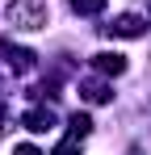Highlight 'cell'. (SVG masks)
I'll return each mask as SVG.
<instances>
[{
  "mask_svg": "<svg viewBox=\"0 0 151 155\" xmlns=\"http://www.w3.org/2000/svg\"><path fill=\"white\" fill-rule=\"evenodd\" d=\"M80 151H84V138H80V134H72V138H63V143L55 147V155H80Z\"/></svg>",
  "mask_w": 151,
  "mask_h": 155,
  "instance_id": "9",
  "label": "cell"
},
{
  "mask_svg": "<svg viewBox=\"0 0 151 155\" xmlns=\"http://www.w3.org/2000/svg\"><path fill=\"white\" fill-rule=\"evenodd\" d=\"M147 17H151V8H147Z\"/></svg>",
  "mask_w": 151,
  "mask_h": 155,
  "instance_id": "12",
  "label": "cell"
},
{
  "mask_svg": "<svg viewBox=\"0 0 151 155\" xmlns=\"http://www.w3.org/2000/svg\"><path fill=\"white\" fill-rule=\"evenodd\" d=\"M92 67H97L101 76H122V71H126V54H118V51H101V54H92Z\"/></svg>",
  "mask_w": 151,
  "mask_h": 155,
  "instance_id": "5",
  "label": "cell"
},
{
  "mask_svg": "<svg viewBox=\"0 0 151 155\" xmlns=\"http://www.w3.org/2000/svg\"><path fill=\"white\" fill-rule=\"evenodd\" d=\"M0 59H4L13 71H29V67H34V51H25V46H13V42H0Z\"/></svg>",
  "mask_w": 151,
  "mask_h": 155,
  "instance_id": "2",
  "label": "cell"
},
{
  "mask_svg": "<svg viewBox=\"0 0 151 155\" xmlns=\"http://www.w3.org/2000/svg\"><path fill=\"white\" fill-rule=\"evenodd\" d=\"M72 8L80 17H97V13H105V0H72Z\"/></svg>",
  "mask_w": 151,
  "mask_h": 155,
  "instance_id": "7",
  "label": "cell"
},
{
  "mask_svg": "<svg viewBox=\"0 0 151 155\" xmlns=\"http://www.w3.org/2000/svg\"><path fill=\"white\" fill-rule=\"evenodd\" d=\"M80 97L88 105H109L113 101V88H109L105 80H84V84H80Z\"/></svg>",
  "mask_w": 151,
  "mask_h": 155,
  "instance_id": "4",
  "label": "cell"
},
{
  "mask_svg": "<svg viewBox=\"0 0 151 155\" xmlns=\"http://www.w3.org/2000/svg\"><path fill=\"white\" fill-rule=\"evenodd\" d=\"M0 130H4V105H0Z\"/></svg>",
  "mask_w": 151,
  "mask_h": 155,
  "instance_id": "11",
  "label": "cell"
},
{
  "mask_svg": "<svg viewBox=\"0 0 151 155\" xmlns=\"http://www.w3.org/2000/svg\"><path fill=\"white\" fill-rule=\"evenodd\" d=\"M67 126H72V134H80V138H84V134L92 130V117H88V113H72V117H67Z\"/></svg>",
  "mask_w": 151,
  "mask_h": 155,
  "instance_id": "8",
  "label": "cell"
},
{
  "mask_svg": "<svg viewBox=\"0 0 151 155\" xmlns=\"http://www.w3.org/2000/svg\"><path fill=\"white\" fill-rule=\"evenodd\" d=\"M13 155H42V151H38V147H29V143H21V147H17Z\"/></svg>",
  "mask_w": 151,
  "mask_h": 155,
  "instance_id": "10",
  "label": "cell"
},
{
  "mask_svg": "<svg viewBox=\"0 0 151 155\" xmlns=\"http://www.w3.org/2000/svg\"><path fill=\"white\" fill-rule=\"evenodd\" d=\"M8 21L17 29H42L46 25V4L42 0H13L8 4Z\"/></svg>",
  "mask_w": 151,
  "mask_h": 155,
  "instance_id": "1",
  "label": "cell"
},
{
  "mask_svg": "<svg viewBox=\"0 0 151 155\" xmlns=\"http://www.w3.org/2000/svg\"><path fill=\"white\" fill-rule=\"evenodd\" d=\"M21 122H25V130H34V134H46V130L55 126V113H50V109H29Z\"/></svg>",
  "mask_w": 151,
  "mask_h": 155,
  "instance_id": "6",
  "label": "cell"
},
{
  "mask_svg": "<svg viewBox=\"0 0 151 155\" xmlns=\"http://www.w3.org/2000/svg\"><path fill=\"white\" fill-rule=\"evenodd\" d=\"M143 29H147V21H143L139 13H122V17H113L109 34H118V38H139Z\"/></svg>",
  "mask_w": 151,
  "mask_h": 155,
  "instance_id": "3",
  "label": "cell"
}]
</instances>
